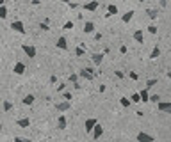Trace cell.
Instances as JSON below:
<instances>
[{
  "label": "cell",
  "mask_w": 171,
  "mask_h": 142,
  "mask_svg": "<svg viewBox=\"0 0 171 142\" xmlns=\"http://www.w3.org/2000/svg\"><path fill=\"white\" fill-rule=\"evenodd\" d=\"M21 50L25 52V55H27L29 59H34V57H36V48H34L32 44H27V43H23V44H21Z\"/></svg>",
  "instance_id": "cell-1"
},
{
  "label": "cell",
  "mask_w": 171,
  "mask_h": 142,
  "mask_svg": "<svg viewBox=\"0 0 171 142\" xmlns=\"http://www.w3.org/2000/svg\"><path fill=\"white\" fill-rule=\"evenodd\" d=\"M11 29L14 32H18V34H25V25H23V21H20V20H16V21L11 23Z\"/></svg>",
  "instance_id": "cell-2"
},
{
  "label": "cell",
  "mask_w": 171,
  "mask_h": 142,
  "mask_svg": "<svg viewBox=\"0 0 171 142\" xmlns=\"http://www.w3.org/2000/svg\"><path fill=\"white\" fill-rule=\"evenodd\" d=\"M155 138L150 135V133H144V131H139L137 133V142H153Z\"/></svg>",
  "instance_id": "cell-3"
},
{
  "label": "cell",
  "mask_w": 171,
  "mask_h": 142,
  "mask_svg": "<svg viewBox=\"0 0 171 142\" xmlns=\"http://www.w3.org/2000/svg\"><path fill=\"white\" fill-rule=\"evenodd\" d=\"M70 108H71V101H61V103L55 105V110H57V112H66V110H70Z\"/></svg>",
  "instance_id": "cell-4"
},
{
  "label": "cell",
  "mask_w": 171,
  "mask_h": 142,
  "mask_svg": "<svg viewBox=\"0 0 171 142\" xmlns=\"http://www.w3.org/2000/svg\"><path fill=\"white\" fill-rule=\"evenodd\" d=\"M157 108L160 112H169L171 114V101H159L157 103Z\"/></svg>",
  "instance_id": "cell-5"
},
{
  "label": "cell",
  "mask_w": 171,
  "mask_h": 142,
  "mask_svg": "<svg viewBox=\"0 0 171 142\" xmlns=\"http://www.w3.org/2000/svg\"><path fill=\"white\" fill-rule=\"evenodd\" d=\"M96 123H98V121L95 119V117H89V119H86V133H91Z\"/></svg>",
  "instance_id": "cell-6"
},
{
  "label": "cell",
  "mask_w": 171,
  "mask_h": 142,
  "mask_svg": "<svg viewBox=\"0 0 171 142\" xmlns=\"http://www.w3.org/2000/svg\"><path fill=\"white\" fill-rule=\"evenodd\" d=\"M91 133H93V138H95V140H98V138L102 137V133H103V128H102V124H98V123H96Z\"/></svg>",
  "instance_id": "cell-7"
},
{
  "label": "cell",
  "mask_w": 171,
  "mask_h": 142,
  "mask_svg": "<svg viewBox=\"0 0 171 142\" xmlns=\"http://www.w3.org/2000/svg\"><path fill=\"white\" fill-rule=\"evenodd\" d=\"M13 71H14V75H23L25 73V64L23 62H16Z\"/></svg>",
  "instance_id": "cell-8"
},
{
  "label": "cell",
  "mask_w": 171,
  "mask_h": 142,
  "mask_svg": "<svg viewBox=\"0 0 171 142\" xmlns=\"http://www.w3.org/2000/svg\"><path fill=\"white\" fill-rule=\"evenodd\" d=\"M66 124H68L66 115H59V117H57V128H59V130H66Z\"/></svg>",
  "instance_id": "cell-9"
},
{
  "label": "cell",
  "mask_w": 171,
  "mask_h": 142,
  "mask_svg": "<svg viewBox=\"0 0 171 142\" xmlns=\"http://www.w3.org/2000/svg\"><path fill=\"white\" fill-rule=\"evenodd\" d=\"M98 6H100L98 0H93V2L84 4V9H86V11H96V9H98Z\"/></svg>",
  "instance_id": "cell-10"
},
{
  "label": "cell",
  "mask_w": 171,
  "mask_h": 142,
  "mask_svg": "<svg viewBox=\"0 0 171 142\" xmlns=\"http://www.w3.org/2000/svg\"><path fill=\"white\" fill-rule=\"evenodd\" d=\"M78 77H82L84 80H93V78H95V75H91V73H89V71L86 69V67H84V69H80V73H78Z\"/></svg>",
  "instance_id": "cell-11"
},
{
  "label": "cell",
  "mask_w": 171,
  "mask_h": 142,
  "mask_svg": "<svg viewBox=\"0 0 171 142\" xmlns=\"http://www.w3.org/2000/svg\"><path fill=\"white\" fill-rule=\"evenodd\" d=\"M57 48H61V50H66L68 48V41H66V37H59L57 39Z\"/></svg>",
  "instance_id": "cell-12"
},
{
  "label": "cell",
  "mask_w": 171,
  "mask_h": 142,
  "mask_svg": "<svg viewBox=\"0 0 171 142\" xmlns=\"http://www.w3.org/2000/svg\"><path fill=\"white\" fill-rule=\"evenodd\" d=\"M93 30H95V23H93V21H86V23H84V32H86V34H91Z\"/></svg>",
  "instance_id": "cell-13"
},
{
  "label": "cell",
  "mask_w": 171,
  "mask_h": 142,
  "mask_svg": "<svg viewBox=\"0 0 171 142\" xmlns=\"http://www.w3.org/2000/svg\"><path fill=\"white\" fill-rule=\"evenodd\" d=\"M91 57H93V64H95V66H100L102 60H103V55H102V53H93Z\"/></svg>",
  "instance_id": "cell-14"
},
{
  "label": "cell",
  "mask_w": 171,
  "mask_h": 142,
  "mask_svg": "<svg viewBox=\"0 0 171 142\" xmlns=\"http://www.w3.org/2000/svg\"><path fill=\"white\" fill-rule=\"evenodd\" d=\"M18 126H21V128H29V126H30V119H29V117L18 119Z\"/></svg>",
  "instance_id": "cell-15"
},
{
  "label": "cell",
  "mask_w": 171,
  "mask_h": 142,
  "mask_svg": "<svg viewBox=\"0 0 171 142\" xmlns=\"http://www.w3.org/2000/svg\"><path fill=\"white\" fill-rule=\"evenodd\" d=\"M112 14H118V7L114 4H109L107 6V16H112Z\"/></svg>",
  "instance_id": "cell-16"
},
{
  "label": "cell",
  "mask_w": 171,
  "mask_h": 142,
  "mask_svg": "<svg viewBox=\"0 0 171 142\" xmlns=\"http://www.w3.org/2000/svg\"><path fill=\"white\" fill-rule=\"evenodd\" d=\"M139 98H141V101H143V103H146V101H148V98H150L148 89H143V91L139 92Z\"/></svg>",
  "instance_id": "cell-17"
},
{
  "label": "cell",
  "mask_w": 171,
  "mask_h": 142,
  "mask_svg": "<svg viewBox=\"0 0 171 142\" xmlns=\"http://www.w3.org/2000/svg\"><path fill=\"white\" fill-rule=\"evenodd\" d=\"M134 39H136L137 43H143V41H144V36H143V30H136V32H134Z\"/></svg>",
  "instance_id": "cell-18"
},
{
  "label": "cell",
  "mask_w": 171,
  "mask_h": 142,
  "mask_svg": "<svg viewBox=\"0 0 171 142\" xmlns=\"http://www.w3.org/2000/svg\"><path fill=\"white\" fill-rule=\"evenodd\" d=\"M34 100H36V98L32 96V94H27V96H25L23 100H21V101H23V105H32V103H34Z\"/></svg>",
  "instance_id": "cell-19"
},
{
  "label": "cell",
  "mask_w": 171,
  "mask_h": 142,
  "mask_svg": "<svg viewBox=\"0 0 171 142\" xmlns=\"http://www.w3.org/2000/svg\"><path fill=\"white\" fill-rule=\"evenodd\" d=\"M132 18H134V11H128V13H125V14H123V18H121V20H123L125 23H128Z\"/></svg>",
  "instance_id": "cell-20"
},
{
  "label": "cell",
  "mask_w": 171,
  "mask_h": 142,
  "mask_svg": "<svg viewBox=\"0 0 171 142\" xmlns=\"http://www.w3.org/2000/svg\"><path fill=\"white\" fill-rule=\"evenodd\" d=\"M160 55V48H159V46H155V48L152 50V53H150V59H157Z\"/></svg>",
  "instance_id": "cell-21"
},
{
  "label": "cell",
  "mask_w": 171,
  "mask_h": 142,
  "mask_svg": "<svg viewBox=\"0 0 171 142\" xmlns=\"http://www.w3.org/2000/svg\"><path fill=\"white\" fill-rule=\"evenodd\" d=\"M119 103H121V107L128 108V107H130V103H132V101L128 100V98H125V96H123V98H119Z\"/></svg>",
  "instance_id": "cell-22"
},
{
  "label": "cell",
  "mask_w": 171,
  "mask_h": 142,
  "mask_svg": "<svg viewBox=\"0 0 171 142\" xmlns=\"http://www.w3.org/2000/svg\"><path fill=\"white\" fill-rule=\"evenodd\" d=\"M6 18H7V7L0 6V20H6Z\"/></svg>",
  "instance_id": "cell-23"
},
{
  "label": "cell",
  "mask_w": 171,
  "mask_h": 142,
  "mask_svg": "<svg viewBox=\"0 0 171 142\" xmlns=\"http://www.w3.org/2000/svg\"><path fill=\"white\" fill-rule=\"evenodd\" d=\"M146 14L152 18V20H157V9H148L146 11Z\"/></svg>",
  "instance_id": "cell-24"
},
{
  "label": "cell",
  "mask_w": 171,
  "mask_h": 142,
  "mask_svg": "<svg viewBox=\"0 0 171 142\" xmlns=\"http://www.w3.org/2000/svg\"><path fill=\"white\" fill-rule=\"evenodd\" d=\"M130 101L132 103H141V98H139V92H134L132 96H130Z\"/></svg>",
  "instance_id": "cell-25"
},
{
  "label": "cell",
  "mask_w": 171,
  "mask_h": 142,
  "mask_svg": "<svg viewBox=\"0 0 171 142\" xmlns=\"http://www.w3.org/2000/svg\"><path fill=\"white\" fill-rule=\"evenodd\" d=\"M148 101H153V103H159V101H160V96H159V94H152V96L148 98Z\"/></svg>",
  "instance_id": "cell-26"
},
{
  "label": "cell",
  "mask_w": 171,
  "mask_h": 142,
  "mask_svg": "<svg viewBox=\"0 0 171 142\" xmlns=\"http://www.w3.org/2000/svg\"><path fill=\"white\" fill-rule=\"evenodd\" d=\"M155 84H157V78H150V80L146 82V89H152Z\"/></svg>",
  "instance_id": "cell-27"
},
{
  "label": "cell",
  "mask_w": 171,
  "mask_h": 142,
  "mask_svg": "<svg viewBox=\"0 0 171 142\" xmlns=\"http://www.w3.org/2000/svg\"><path fill=\"white\" fill-rule=\"evenodd\" d=\"M84 53H86V50H84V48H82V46H78V48H77V50H75V55H77V57H82V55H84Z\"/></svg>",
  "instance_id": "cell-28"
},
{
  "label": "cell",
  "mask_w": 171,
  "mask_h": 142,
  "mask_svg": "<svg viewBox=\"0 0 171 142\" xmlns=\"http://www.w3.org/2000/svg\"><path fill=\"white\" fill-rule=\"evenodd\" d=\"M11 108H13V103H11V101H7V100H6V101H4V110H6V112H9V110H11Z\"/></svg>",
  "instance_id": "cell-29"
},
{
  "label": "cell",
  "mask_w": 171,
  "mask_h": 142,
  "mask_svg": "<svg viewBox=\"0 0 171 142\" xmlns=\"http://www.w3.org/2000/svg\"><path fill=\"white\" fill-rule=\"evenodd\" d=\"M14 142H30V138H25V137H14Z\"/></svg>",
  "instance_id": "cell-30"
},
{
  "label": "cell",
  "mask_w": 171,
  "mask_h": 142,
  "mask_svg": "<svg viewBox=\"0 0 171 142\" xmlns=\"http://www.w3.org/2000/svg\"><path fill=\"white\" fill-rule=\"evenodd\" d=\"M128 77H130L132 80H137V78H139V75L136 73V71H128Z\"/></svg>",
  "instance_id": "cell-31"
},
{
  "label": "cell",
  "mask_w": 171,
  "mask_h": 142,
  "mask_svg": "<svg viewBox=\"0 0 171 142\" xmlns=\"http://www.w3.org/2000/svg\"><path fill=\"white\" fill-rule=\"evenodd\" d=\"M77 80H78V75L71 73V75H70V82H71V84H77Z\"/></svg>",
  "instance_id": "cell-32"
},
{
  "label": "cell",
  "mask_w": 171,
  "mask_h": 142,
  "mask_svg": "<svg viewBox=\"0 0 171 142\" xmlns=\"http://www.w3.org/2000/svg\"><path fill=\"white\" fill-rule=\"evenodd\" d=\"M148 32L150 34H157V25H150L148 27Z\"/></svg>",
  "instance_id": "cell-33"
},
{
  "label": "cell",
  "mask_w": 171,
  "mask_h": 142,
  "mask_svg": "<svg viewBox=\"0 0 171 142\" xmlns=\"http://www.w3.org/2000/svg\"><path fill=\"white\" fill-rule=\"evenodd\" d=\"M62 98L66 100V101H71V100H73V98H71V92H64V94H62Z\"/></svg>",
  "instance_id": "cell-34"
},
{
  "label": "cell",
  "mask_w": 171,
  "mask_h": 142,
  "mask_svg": "<svg viewBox=\"0 0 171 142\" xmlns=\"http://www.w3.org/2000/svg\"><path fill=\"white\" fill-rule=\"evenodd\" d=\"M64 29H66V30H71V29H73V21H66V23H64Z\"/></svg>",
  "instance_id": "cell-35"
},
{
  "label": "cell",
  "mask_w": 171,
  "mask_h": 142,
  "mask_svg": "<svg viewBox=\"0 0 171 142\" xmlns=\"http://www.w3.org/2000/svg\"><path fill=\"white\" fill-rule=\"evenodd\" d=\"M39 29L41 30H50V27L47 25V23H39Z\"/></svg>",
  "instance_id": "cell-36"
},
{
  "label": "cell",
  "mask_w": 171,
  "mask_h": 142,
  "mask_svg": "<svg viewBox=\"0 0 171 142\" xmlns=\"http://www.w3.org/2000/svg\"><path fill=\"white\" fill-rule=\"evenodd\" d=\"M55 82H57V77H55V75H52V77H50V84H55Z\"/></svg>",
  "instance_id": "cell-37"
},
{
  "label": "cell",
  "mask_w": 171,
  "mask_h": 142,
  "mask_svg": "<svg viewBox=\"0 0 171 142\" xmlns=\"http://www.w3.org/2000/svg\"><path fill=\"white\" fill-rule=\"evenodd\" d=\"M116 77H118V78H123V77H125V75H123V73H121V71H116Z\"/></svg>",
  "instance_id": "cell-38"
},
{
  "label": "cell",
  "mask_w": 171,
  "mask_h": 142,
  "mask_svg": "<svg viewBox=\"0 0 171 142\" xmlns=\"http://www.w3.org/2000/svg\"><path fill=\"white\" fill-rule=\"evenodd\" d=\"M59 2H62V4H70L71 0H59Z\"/></svg>",
  "instance_id": "cell-39"
},
{
  "label": "cell",
  "mask_w": 171,
  "mask_h": 142,
  "mask_svg": "<svg viewBox=\"0 0 171 142\" xmlns=\"http://www.w3.org/2000/svg\"><path fill=\"white\" fill-rule=\"evenodd\" d=\"M167 77H169V78H171V71H167Z\"/></svg>",
  "instance_id": "cell-40"
},
{
  "label": "cell",
  "mask_w": 171,
  "mask_h": 142,
  "mask_svg": "<svg viewBox=\"0 0 171 142\" xmlns=\"http://www.w3.org/2000/svg\"><path fill=\"white\" fill-rule=\"evenodd\" d=\"M0 133H2V124H0Z\"/></svg>",
  "instance_id": "cell-41"
},
{
  "label": "cell",
  "mask_w": 171,
  "mask_h": 142,
  "mask_svg": "<svg viewBox=\"0 0 171 142\" xmlns=\"http://www.w3.org/2000/svg\"><path fill=\"white\" fill-rule=\"evenodd\" d=\"M137 2H143V0H137Z\"/></svg>",
  "instance_id": "cell-42"
},
{
  "label": "cell",
  "mask_w": 171,
  "mask_h": 142,
  "mask_svg": "<svg viewBox=\"0 0 171 142\" xmlns=\"http://www.w3.org/2000/svg\"><path fill=\"white\" fill-rule=\"evenodd\" d=\"M14 2H18V0H14Z\"/></svg>",
  "instance_id": "cell-43"
}]
</instances>
